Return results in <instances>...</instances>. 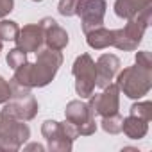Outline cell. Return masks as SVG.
<instances>
[{
    "label": "cell",
    "mask_w": 152,
    "mask_h": 152,
    "mask_svg": "<svg viewBox=\"0 0 152 152\" xmlns=\"http://www.w3.org/2000/svg\"><path fill=\"white\" fill-rule=\"evenodd\" d=\"M63 54L59 50H52L48 47L39 48L36 52V61H25L22 66L15 70V81L25 88H45L57 75L63 64Z\"/></svg>",
    "instance_id": "obj_1"
},
{
    "label": "cell",
    "mask_w": 152,
    "mask_h": 152,
    "mask_svg": "<svg viewBox=\"0 0 152 152\" xmlns=\"http://www.w3.org/2000/svg\"><path fill=\"white\" fill-rule=\"evenodd\" d=\"M115 84L127 99L140 100L152 90V68H145L140 64L127 66L116 73Z\"/></svg>",
    "instance_id": "obj_2"
},
{
    "label": "cell",
    "mask_w": 152,
    "mask_h": 152,
    "mask_svg": "<svg viewBox=\"0 0 152 152\" xmlns=\"http://www.w3.org/2000/svg\"><path fill=\"white\" fill-rule=\"evenodd\" d=\"M150 20H152V6L143 9L134 18H129L124 29L113 31V47H116L118 50H124V52L138 50V47L145 36V31L150 25Z\"/></svg>",
    "instance_id": "obj_3"
},
{
    "label": "cell",
    "mask_w": 152,
    "mask_h": 152,
    "mask_svg": "<svg viewBox=\"0 0 152 152\" xmlns=\"http://www.w3.org/2000/svg\"><path fill=\"white\" fill-rule=\"evenodd\" d=\"M9 84H11V99L4 104V109L0 113L18 118V120H23V122L34 120L38 111H39V106H38V100L34 99L31 88L18 84L15 79H11Z\"/></svg>",
    "instance_id": "obj_4"
},
{
    "label": "cell",
    "mask_w": 152,
    "mask_h": 152,
    "mask_svg": "<svg viewBox=\"0 0 152 152\" xmlns=\"http://www.w3.org/2000/svg\"><path fill=\"white\" fill-rule=\"evenodd\" d=\"M41 134L47 140V148L50 152H70L73 141L79 138V131L68 120H45L41 124Z\"/></svg>",
    "instance_id": "obj_5"
},
{
    "label": "cell",
    "mask_w": 152,
    "mask_h": 152,
    "mask_svg": "<svg viewBox=\"0 0 152 152\" xmlns=\"http://www.w3.org/2000/svg\"><path fill=\"white\" fill-rule=\"evenodd\" d=\"M29 138H31V129L23 120L2 115V120H0V152H16L23 147V143Z\"/></svg>",
    "instance_id": "obj_6"
},
{
    "label": "cell",
    "mask_w": 152,
    "mask_h": 152,
    "mask_svg": "<svg viewBox=\"0 0 152 152\" xmlns=\"http://www.w3.org/2000/svg\"><path fill=\"white\" fill-rule=\"evenodd\" d=\"M72 73L75 77V93L81 99H90L97 86V70L93 57L88 52L77 56L72 66Z\"/></svg>",
    "instance_id": "obj_7"
},
{
    "label": "cell",
    "mask_w": 152,
    "mask_h": 152,
    "mask_svg": "<svg viewBox=\"0 0 152 152\" xmlns=\"http://www.w3.org/2000/svg\"><path fill=\"white\" fill-rule=\"evenodd\" d=\"M64 118L73 124L79 131V136H91L97 131V115L90 107L88 102L81 100H70L64 109Z\"/></svg>",
    "instance_id": "obj_8"
},
{
    "label": "cell",
    "mask_w": 152,
    "mask_h": 152,
    "mask_svg": "<svg viewBox=\"0 0 152 152\" xmlns=\"http://www.w3.org/2000/svg\"><path fill=\"white\" fill-rule=\"evenodd\" d=\"M106 11H107L106 0H77L75 16L81 18L83 32L86 34V32H90L97 27H102Z\"/></svg>",
    "instance_id": "obj_9"
},
{
    "label": "cell",
    "mask_w": 152,
    "mask_h": 152,
    "mask_svg": "<svg viewBox=\"0 0 152 152\" xmlns=\"http://www.w3.org/2000/svg\"><path fill=\"white\" fill-rule=\"evenodd\" d=\"M90 107L95 111V115L99 116H109L118 113L120 109V90L115 83L107 84L102 93H95L88 99Z\"/></svg>",
    "instance_id": "obj_10"
},
{
    "label": "cell",
    "mask_w": 152,
    "mask_h": 152,
    "mask_svg": "<svg viewBox=\"0 0 152 152\" xmlns=\"http://www.w3.org/2000/svg\"><path fill=\"white\" fill-rule=\"evenodd\" d=\"M39 27L43 29V38H45V47L52 50H64L70 43V36L66 29H63L54 18L45 16L39 20Z\"/></svg>",
    "instance_id": "obj_11"
},
{
    "label": "cell",
    "mask_w": 152,
    "mask_h": 152,
    "mask_svg": "<svg viewBox=\"0 0 152 152\" xmlns=\"http://www.w3.org/2000/svg\"><path fill=\"white\" fill-rule=\"evenodd\" d=\"M16 47L20 50H23L25 54H36L39 48H43L45 45V38H43V29L39 27V23H27L18 31V36L15 39Z\"/></svg>",
    "instance_id": "obj_12"
},
{
    "label": "cell",
    "mask_w": 152,
    "mask_h": 152,
    "mask_svg": "<svg viewBox=\"0 0 152 152\" xmlns=\"http://www.w3.org/2000/svg\"><path fill=\"white\" fill-rule=\"evenodd\" d=\"M120 59L115 54H102L97 63H95V70H97V86L100 90H104L107 84H111L116 77V73L120 72Z\"/></svg>",
    "instance_id": "obj_13"
},
{
    "label": "cell",
    "mask_w": 152,
    "mask_h": 152,
    "mask_svg": "<svg viewBox=\"0 0 152 152\" xmlns=\"http://www.w3.org/2000/svg\"><path fill=\"white\" fill-rule=\"evenodd\" d=\"M150 6H152V0H115L113 9H115V15L118 18L129 20Z\"/></svg>",
    "instance_id": "obj_14"
},
{
    "label": "cell",
    "mask_w": 152,
    "mask_h": 152,
    "mask_svg": "<svg viewBox=\"0 0 152 152\" xmlns=\"http://www.w3.org/2000/svg\"><path fill=\"white\" fill-rule=\"evenodd\" d=\"M122 132L129 138V140H141L147 136L148 132V122L129 115L127 118L122 120Z\"/></svg>",
    "instance_id": "obj_15"
},
{
    "label": "cell",
    "mask_w": 152,
    "mask_h": 152,
    "mask_svg": "<svg viewBox=\"0 0 152 152\" xmlns=\"http://www.w3.org/2000/svg\"><path fill=\"white\" fill-rule=\"evenodd\" d=\"M86 43L90 48H95V50L109 48V47H113V31L106 29L104 25L97 27V29L86 32Z\"/></svg>",
    "instance_id": "obj_16"
},
{
    "label": "cell",
    "mask_w": 152,
    "mask_h": 152,
    "mask_svg": "<svg viewBox=\"0 0 152 152\" xmlns=\"http://www.w3.org/2000/svg\"><path fill=\"white\" fill-rule=\"evenodd\" d=\"M122 120H124V116H120V113H115V115H109V116H102L100 127L107 134H120L122 132Z\"/></svg>",
    "instance_id": "obj_17"
},
{
    "label": "cell",
    "mask_w": 152,
    "mask_h": 152,
    "mask_svg": "<svg viewBox=\"0 0 152 152\" xmlns=\"http://www.w3.org/2000/svg\"><path fill=\"white\" fill-rule=\"evenodd\" d=\"M18 23L13 20H6L2 18L0 20V41H15L18 36Z\"/></svg>",
    "instance_id": "obj_18"
},
{
    "label": "cell",
    "mask_w": 152,
    "mask_h": 152,
    "mask_svg": "<svg viewBox=\"0 0 152 152\" xmlns=\"http://www.w3.org/2000/svg\"><path fill=\"white\" fill-rule=\"evenodd\" d=\"M129 115L132 116H138L145 122H150L152 120V102L150 100H145V102H134L131 107H129Z\"/></svg>",
    "instance_id": "obj_19"
},
{
    "label": "cell",
    "mask_w": 152,
    "mask_h": 152,
    "mask_svg": "<svg viewBox=\"0 0 152 152\" xmlns=\"http://www.w3.org/2000/svg\"><path fill=\"white\" fill-rule=\"evenodd\" d=\"M6 61H7V66H9V68L16 70L18 66H22V64L27 61V54H25L23 50H20L18 47H15V48H11V50L7 52Z\"/></svg>",
    "instance_id": "obj_20"
},
{
    "label": "cell",
    "mask_w": 152,
    "mask_h": 152,
    "mask_svg": "<svg viewBox=\"0 0 152 152\" xmlns=\"http://www.w3.org/2000/svg\"><path fill=\"white\" fill-rule=\"evenodd\" d=\"M75 9H77V0H59V6L57 11L61 16H75Z\"/></svg>",
    "instance_id": "obj_21"
},
{
    "label": "cell",
    "mask_w": 152,
    "mask_h": 152,
    "mask_svg": "<svg viewBox=\"0 0 152 152\" xmlns=\"http://www.w3.org/2000/svg\"><path fill=\"white\" fill-rule=\"evenodd\" d=\"M134 61H136V64H140V66L152 68V54H150L148 50H140V52H136Z\"/></svg>",
    "instance_id": "obj_22"
},
{
    "label": "cell",
    "mask_w": 152,
    "mask_h": 152,
    "mask_svg": "<svg viewBox=\"0 0 152 152\" xmlns=\"http://www.w3.org/2000/svg\"><path fill=\"white\" fill-rule=\"evenodd\" d=\"M11 99V84L0 75V104H6Z\"/></svg>",
    "instance_id": "obj_23"
},
{
    "label": "cell",
    "mask_w": 152,
    "mask_h": 152,
    "mask_svg": "<svg viewBox=\"0 0 152 152\" xmlns=\"http://www.w3.org/2000/svg\"><path fill=\"white\" fill-rule=\"evenodd\" d=\"M15 9V0H0V20L6 18Z\"/></svg>",
    "instance_id": "obj_24"
},
{
    "label": "cell",
    "mask_w": 152,
    "mask_h": 152,
    "mask_svg": "<svg viewBox=\"0 0 152 152\" xmlns=\"http://www.w3.org/2000/svg\"><path fill=\"white\" fill-rule=\"evenodd\" d=\"M23 150H38V152H41V150H45V147L39 145V143H31V145H25Z\"/></svg>",
    "instance_id": "obj_25"
},
{
    "label": "cell",
    "mask_w": 152,
    "mask_h": 152,
    "mask_svg": "<svg viewBox=\"0 0 152 152\" xmlns=\"http://www.w3.org/2000/svg\"><path fill=\"white\" fill-rule=\"evenodd\" d=\"M2 43H4V41H0V52H2V47H4V45H2Z\"/></svg>",
    "instance_id": "obj_26"
},
{
    "label": "cell",
    "mask_w": 152,
    "mask_h": 152,
    "mask_svg": "<svg viewBox=\"0 0 152 152\" xmlns=\"http://www.w3.org/2000/svg\"><path fill=\"white\" fill-rule=\"evenodd\" d=\"M32 2H43V0H32Z\"/></svg>",
    "instance_id": "obj_27"
},
{
    "label": "cell",
    "mask_w": 152,
    "mask_h": 152,
    "mask_svg": "<svg viewBox=\"0 0 152 152\" xmlns=\"http://www.w3.org/2000/svg\"><path fill=\"white\" fill-rule=\"evenodd\" d=\"M0 120H2V115H0Z\"/></svg>",
    "instance_id": "obj_28"
}]
</instances>
